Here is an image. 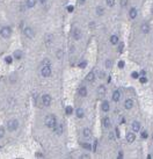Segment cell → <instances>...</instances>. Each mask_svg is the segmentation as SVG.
<instances>
[{"mask_svg": "<svg viewBox=\"0 0 153 159\" xmlns=\"http://www.w3.org/2000/svg\"><path fill=\"white\" fill-rule=\"evenodd\" d=\"M120 99H121L120 91H115V92L112 93V100H114V101H118Z\"/></svg>", "mask_w": 153, "mask_h": 159, "instance_id": "10", "label": "cell"}, {"mask_svg": "<svg viewBox=\"0 0 153 159\" xmlns=\"http://www.w3.org/2000/svg\"><path fill=\"white\" fill-rule=\"evenodd\" d=\"M96 13H98V15H102L103 14V8L102 7H98L96 8Z\"/></svg>", "mask_w": 153, "mask_h": 159, "instance_id": "28", "label": "cell"}, {"mask_svg": "<svg viewBox=\"0 0 153 159\" xmlns=\"http://www.w3.org/2000/svg\"><path fill=\"white\" fill-rule=\"evenodd\" d=\"M55 132L57 135H62L63 134V126L62 124H56L55 126Z\"/></svg>", "mask_w": 153, "mask_h": 159, "instance_id": "8", "label": "cell"}, {"mask_svg": "<svg viewBox=\"0 0 153 159\" xmlns=\"http://www.w3.org/2000/svg\"><path fill=\"white\" fill-rule=\"evenodd\" d=\"M135 139H136V136H135V134H132V132H129V134L126 135V140H128L129 143H132Z\"/></svg>", "mask_w": 153, "mask_h": 159, "instance_id": "11", "label": "cell"}, {"mask_svg": "<svg viewBox=\"0 0 153 159\" xmlns=\"http://www.w3.org/2000/svg\"><path fill=\"white\" fill-rule=\"evenodd\" d=\"M140 29H142V33H144V34H147V33L150 32V26H148V23H143L142 27H140Z\"/></svg>", "mask_w": 153, "mask_h": 159, "instance_id": "7", "label": "cell"}, {"mask_svg": "<svg viewBox=\"0 0 153 159\" xmlns=\"http://www.w3.org/2000/svg\"><path fill=\"white\" fill-rule=\"evenodd\" d=\"M44 124L48 128H55V126L57 124L56 122V117L54 115H48L44 120Z\"/></svg>", "mask_w": 153, "mask_h": 159, "instance_id": "1", "label": "cell"}, {"mask_svg": "<svg viewBox=\"0 0 153 159\" xmlns=\"http://www.w3.org/2000/svg\"><path fill=\"white\" fill-rule=\"evenodd\" d=\"M123 48H124V44H123V43H120V44H118V52H122V51H123Z\"/></svg>", "mask_w": 153, "mask_h": 159, "instance_id": "30", "label": "cell"}, {"mask_svg": "<svg viewBox=\"0 0 153 159\" xmlns=\"http://www.w3.org/2000/svg\"><path fill=\"white\" fill-rule=\"evenodd\" d=\"M40 1H41V2H42V4H43L44 1H45V0H40Z\"/></svg>", "mask_w": 153, "mask_h": 159, "instance_id": "47", "label": "cell"}, {"mask_svg": "<svg viewBox=\"0 0 153 159\" xmlns=\"http://www.w3.org/2000/svg\"><path fill=\"white\" fill-rule=\"evenodd\" d=\"M81 158H84V159H87V158H89V156L88 154H82V157Z\"/></svg>", "mask_w": 153, "mask_h": 159, "instance_id": "43", "label": "cell"}, {"mask_svg": "<svg viewBox=\"0 0 153 159\" xmlns=\"http://www.w3.org/2000/svg\"><path fill=\"white\" fill-rule=\"evenodd\" d=\"M65 113L67 114V115H71L72 114V108L68 106V107H66V109H65Z\"/></svg>", "mask_w": 153, "mask_h": 159, "instance_id": "27", "label": "cell"}, {"mask_svg": "<svg viewBox=\"0 0 153 159\" xmlns=\"http://www.w3.org/2000/svg\"><path fill=\"white\" fill-rule=\"evenodd\" d=\"M107 4H108V6H114V4H115V0H107Z\"/></svg>", "mask_w": 153, "mask_h": 159, "instance_id": "31", "label": "cell"}, {"mask_svg": "<svg viewBox=\"0 0 153 159\" xmlns=\"http://www.w3.org/2000/svg\"><path fill=\"white\" fill-rule=\"evenodd\" d=\"M102 110L103 112H108L109 110V102L108 101H103L102 102Z\"/></svg>", "mask_w": 153, "mask_h": 159, "instance_id": "19", "label": "cell"}, {"mask_svg": "<svg viewBox=\"0 0 153 159\" xmlns=\"http://www.w3.org/2000/svg\"><path fill=\"white\" fill-rule=\"evenodd\" d=\"M36 4V0H27V7H34Z\"/></svg>", "mask_w": 153, "mask_h": 159, "instance_id": "25", "label": "cell"}, {"mask_svg": "<svg viewBox=\"0 0 153 159\" xmlns=\"http://www.w3.org/2000/svg\"><path fill=\"white\" fill-rule=\"evenodd\" d=\"M86 65H87V64H86V62H82V63L79 64V66H80V67H86Z\"/></svg>", "mask_w": 153, "mask_h": 159, "instance_id": "38", "label": "cell"}, {"mask_svg": "<svg viewBox=\"0 0 153 159\" xmlns=\"http://www.w3.org/2000/svg\"><path fill=\"white\" fill-rule=\"evenodd\" d=\"M52 38H54V36L50 34V35H46L45 36V42H46V44H50V43L52 42Z\"/></svg>", "mask_w": 153, "mask_h": 159, "instance_id": "24", "label": "cell"}, {"mask_svg": "<svg viewBox=\"0 0 153 159\" xmlns=\"http://www.w3.org/2000/svg\"><path fill=\"white\" fill-rule=\"evenodd\" d=\"M152 139H153V134H152Z\"/></svg>", "mask_w": 153, "mask_h": 159, "instance_id": "48", "label": "cell"}, {"mask_svg": "<svg viewBox=\"0 0 153 159\" xmlns=\"http://www.w3.org/2000/svg\"><path fill=\"white\" fill-rule=\"evenodd\" d=\"M132 129H133V131H139V129H140V124H139V122H137V121H135L133 123H132Z\"/></svg>", "mask_w": 153, "mask_h": 159, "instance_id": "15", "label": "cell"}, {"mask_svg": "<svg viewBox=\"0 0 153 159\" xmlns=\"http://www.w3.org/2000/svg\"><path fill=\"white\" fill-rule=\"evenodd\" d=\"M96 145H98V142L95 140V142H94V146H93V149H94V150H96Z\"/></svg>", "mask_w": 153, "mask_h": 159, "instance_id": "44", "label": "cell"}, {"mask_svg": "<svg viewBox=\"0 0 153 159\" xmlns=\"http://www.w3.org/2000/svg\"><path fill=\"white\" fill-rule=\"evenodd\" d=\"M41 73H42L43 77H49L51 74V67H50V65H43Z\"/></svg>", "mask_w": 153, "mask_h": 159, "instance_id": "4", "label": "cell"}, {"mask_svg": "<svg viewBox=\"0 0 153 159\" xmlns=\"http://www.w3.org/2000/svg\"><path fill=\"white\" fill-rule=\"evenodd\" d=\"M110 43H111V44H117V43H118V37H117L116 35H112V36L110 37Z\"/></svg>", "mask_w": 153, "mask_h": 159, "instance_id": "22", "label": "cell"}, {"mask_svg": "<svg viewBox=\"0 0 153 159\" xmlns=\"http://www.w3.org/2000/svg\"><path fill=\"white\" fill-rule=\"evenodd\" d=\"M14 57H15V59H21V57H22L21 50H16V51L14 52Z\"/></svg>", "mask_w": 153, "mask_h": 159, "instance_id": "23", "label": "cell"}, {"mask_svg": "<svg viewBox=\"0 0 153 159\" xmlns=\"http://www.w3.org/2000/svg\"><path fill=\"white\" fill-rule=\"evenodd\" d=\"M18 127H19V122H18L16 120H11V121H8V123H7V129H8L9 131L16 130Z\"/></svg>", "mask_w": 153, "mask_h": 159, "instance_id": "2", "label": "cell"}, {"mask_svg": "<svg viewBox=\"0 0 153 159\" xmlns=\"http://www.w3.org/2000/svg\"><path fill=\"white\" fill-rule=\"evenodd\" d=\"M57 57H58V58H62V57H63V51H62V50H59V51L57 52Z\"/></svg>", "mask_w": 153, "mask_h": 159, "instance_id": "33", "label": "cell"}, {"mask_svg": "<svg viewBox=\"0 0 153 159\" xmlns=\"http://www.w3.org/2000/svg\"><path fill=\"white\" fill-rule=\"evenodd\" d=\"M82 146H84V148H86V149H88V150H90V145H89V144H82Z\"/></svg>", "mask_w": 153, "mask_h": 159, "instance_id": "39", "label": "cell"}, {"mask_svg": "<svg viewBox=\"0 0 153 159\" xmlns=\"http://www.w3.org/2000/svg\"><path fill=\"white\" fill-rule=\"evenodd\" d=\"M98 92H99V95L100 96H103L104 94H106V87L103 85H101V86H99V89H98Z\"/></svg>", "mask_w": 153, "mask_h": 159, "instance_id": "12", "label": "cell"}, {"mask_svg": "<svg viewBox=\"0 0 153 159\" xmlns=\"http://www.w3.org/2000/svg\"><path fill=\"white\" fill-rule=\"evenodd\" d=\"M126 4H128V0H121V6H122V7L126 6Z\"/></svg>", "mask_w": 153, "mask_h": 159, "instance_id": "32", "label": "cell"}, {"mask_svg": "<svg viewBox=\"0 0 153 159\" xmlns=\"http://www.w3.org/2000/svg\"><path fill=\"white\" fill-rule=\"evenodd\" d=\"M4 135H5V129L2 127H0V138L4 137Z\"/></svg>", "mask_w": 153, "mask_h": 159, "instance_id": "29", "label": "cell"}, {"mask_svg": "<svg viewBox=\"0 0 153 159\" xmlns=\"http://www.w3.org/2000/svg\"><path fill=\"white\" fill-rule=\"evenodd\" d=\"M24 35L27 36V37H34V35H35V33H34L33 28H30V27H27L26 29H24Z\"/></svg>", "mask_w": 153, "mask_h": 159, "instance_id": "6", "label": "cell"}, {"mask_svg": "<svg viewBox=\"0 0 153 159\" xmlns=\"http://www.w3.org/2000/svg\"><path fill=\"white\" fill-rule=\"evenodd\" d=\"M103 126H104V128L111 127V122H110L109 117H104V118H103Z\"/></svg>", "mask_w": 153, "mask_h": 159, "instance_id": "13", "label": "cell"}, {"mask_svg": "<svg viewBox=\"0 0 153 159\" xmlns=\"http://www.w3.org/2000/svg\"><path fill=\"white\" fill-rule=\"evenodd\" d=\"M139 80H140V83H142V84H144V83H146V81H147V79H146L144 75H143V77L140 78V79H139Z\"/></svg>", "mask_w": 153, "mask_h": 159, "instance_id": "34", "label": "cell"}, {"mask_svg": "<svg viewBox=\"0 0 153 159\" xmlns=\"http://www.w3.org/2000/svg\"><path fill=\"white\" fill-rule=\"evenodd\" d=\"M43 65H50V62L48 59H45V61H43Z\"/></svg>", "mask_w": 153, "mask_h": 159, "instance_id": "40", "label": "cell"}, {"mask_svg": "<svg viewBox=\"0 0 153 159\" xmlns=\"http://www.w3.org/2000/svg\"><path fill=\"white\" fill-rule=\"evenodd\" d=\"M122 157H123V152L120 151V153H118V158H122Z\"/></svg>", "mask_w": 153, "mask_h": 159, "instance_id": "46", "label": "cell"}, {"mask_svg": "<svg viewBox=\"0 0 153 159\" xmlns=\"http://www.w3.org/2000/svg\"><path fill=\"white\" fill-rule=\"evenodd\" d=\"M111 66H112V62H111L110 59H107V61H106V67H107V69H110Z\"/></svg>", "mask_w": 153, "mask_h": 159, "instance_id": "26", "label": "cell"}, {"mask_svg": "<svg viewBox=\"0 0 153 159\" xmlns=\"http://www.w3.org/2000/svg\"><path fill=\"white\" fill-rule=\"evenodd\" d=\"M6 63H12V57L11 56H8V57H6Z\"/></svg>", "mask_w": 153, "mask_h": 159, "instance_id": "35", "label": "cell"}, {"mask_svg": "<svg viewBox=\"0 0 153 159\" xmlns=\"http://www.w3.org/2000/svg\"><path fill=\"white\" fill-rule=\"evenodd\" d=\"M85 1H86V0H78V2H79L80 5H82V4H84Z\"/></svg>", "mask_w": 153, "mask_h": 159, "instance_id": "45", "label": "cell"}, {"mask_svg": "<svg viewBox=\"0 0 153 159\" xmlns=\"http://www.w3.org/2000/svg\"><path fill=\"white\" fill-rule=\"evenodd\" d=\"M131 77H132V78H138V73H137V72H132Z\"/></svg>", "mask_w": 153, "mask_h": 159, "instance_id": "37", "label": "cell"}, {"mask_svg": "<svg viewBox=\"0 0 153 159\" xmlns=\"http://www.w3.org/2000/svg\"><path fill=\"white\" fill-rule=\"evenodd\" d=\"M118 67H121V69L124 67V63H123V62H120V63H118Z\"/></svg>", "mask_w": 153, "mask_h": 159, "instance_id": "41", "label": "cell"}, {"mask_svg": "<svg viewBox=\"0 0 153 159\" xmlns=\"http://www.w3.org/2000/svg\"><path fill=\"white\" fill-rule=\"evenodd\" d=\"M78 93H79L80 96H86L87 95V89H86V87H80L79 91H78Z\"/></svg>", "mask_w": 153, "mask_h": 159, "instance_id": "9", "label": "cell"}, {"mask_svg": "<svg viewBox=\"0 0 153 159\" xmlns=\"http://www.w3.org/2000/svg\"><path fill=\"white\" fill-rule=\"evenodd\" d=\"M42 101H43L44 106H50V103H51V96L49 95V94H44L42 96Z\"/></svg>", "mask_w": 153, "mask_h": 159, "instance_id": "5", "label": "cell"}, {"mask_svg": "<svg viewBox=\"0 0 153 159\" xmlns=\"http://www.w3.org/2000/svg\"><path fill=\"white\" fill-rule=\"evenodd\" d=\"M12 34V29L9 27H4L1 30H0V35L2 36V37H5V38H8L9 36H11Z\"/></svg>", "mask_w": 153, "mask_h": 159, "instance_id": "3", "label": "cell"}, {"mask_svg": "<svg viewBox=\"0 0 153 159\" xmlns=\"http://www.w3.org/2000/svg\"><path fill=\"white\" fill-rule=\"evenodd\" d=\"M94 78H95V74H94V72H89V73L87 74V77H86V80H87V81H89V83H92V81L94 80Z\"/></svg>", "mask_w": 153, "mask_h": 159, "instance_id": "16", "label": "cell"}, {"mask_svg": "<svg viewBox=\"0 0 153 159\" xmlns=\"http://www.w3.org/2000/svg\"><path fill=\"white\" fill-rule=\"evenodd\" d=\"M67 11L72 12V11H73V7H72V6H68V7H67Z\"/></svg>", "mask_w": 153, "mask_h": 159, "instance_id": "42", "label": "cell"}, {"mask_svg": "<svg viewBox=\"0 0 153 159\" xmlns=\"http://www.w3.org/2000/svg\"><path fill=\"white\" fill-rule=\"evenodd\" d=\"M73 36H74L76 40H80V38H81V32H80L79 29H76L74 33H73Z\"/></svg>", "mask_w": 153, "mask_h": 159, "instance_id": "20", "label": "cell"}, {"mask_svg": "<svg viewBox=\"0 0 153 159\" xmlns=\"http://www.w3.org/2000/svg\"><path fill=\"white\" fill-rule=\"evenodd\" d=\"M76 116L79 117V118H81V117H84V115H85V112H84V109L82 108H78L76 110Z\"/></svg>", "mask_w": 153, "mask_h": 159, "instance_id": "14", "label": "cell"}, {"mask_svg": "<svg viewBox=\"0 0 153 159\" xmlns=\"http://www.w3.org/2000/svg\"><path fill=\"white\" fill-rule=\"evenodd\" d=\"M124 106H125L126 109H131L132 106H133V101L130 100V99H129V100H126V101H125V103H124Z\"/></svg>", "mask_w": 153, "mask_h": 159, "instance_id": "17", "label": "cell"}, {"mask_svg": "<svg viewBox=\"0 0 153 159\" xmlns=\"http://www.w3.org/2000/svg\"><path fill=\"white\" fill-rule=\"evenodd\" d=\"M90 135H92V132H90V130H89L88 128H85V129H84V137H86V138H89V137H90Z\"/></svg>", "mask_w": 153, "mask_h": 159, "instance_id": "21", "label": "cell"}, {"mask_svg": "<svg viewBox=\"0 0 153 159\" xmlns=\"http://www.w3.org/2000/svg\"><path fill=\"white\" fill-rule=\"evenodd\" d=\"M142 137L143 138H147V132H146V131H143L142 132Z\"/></svg>", "mask_w": 153, "mask_h": 159, "instance_id": "36", "label": "cell"}, {"mask_svg": "<svg viewBox=\"0 0 153 159\" xmlns=\"http://www.w3.org/2000/svg\"><path fill=\"white\" fill-rule=\"evenodd\" d=\"M129 16H130L131 19H135V18L137 16V9H136V8H131L130 12H129Z\"/></svg>", "mask_w": 153, "mask_h": 159, "instance_id": "18", "label": "cell"}]
</instances>
